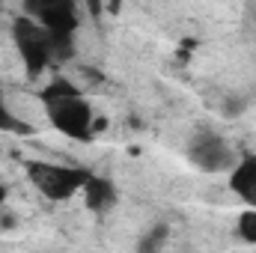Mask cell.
Listing matches in <instances>:
<instances>
[{
  "label": "cell",
  "instance_id": "6da1fadb",
  "mask_svg": "<svg viewBox=\"0 0 256 253\" xmlns=\"http://www.w3.org/2000/svg\"><path fill=\"white\" fill-rule=\"evenodd\" d=\"M12 39H15V48L33 78L39 72H45L51 63L72 57V36L51 33L48 27H42L30 15H18L12 21Z\"/></svg>",
  "mask_w": 256,
  "mask_h": 253
},
{
  "label": "cell",
  "instance_id": "7a4b0ae2",
  "mask_svg": "<svg viewBox=\"0 0 256 253\" xmlns=\"http://www.w3.org/2000/svg\"><path fill=\"white\" fill-rule=\"evenodd\" d=\"M42 102H45V114L51 126L60 134L74 137V140H86L92 134V108L72 80L66 78L51 80L48 90L42 92Z\"/></svg>",
  "mask_w": 256,
  "mask_h": 253
},
{
  "label": "cell",
  "instance_id": "3957f363",
  "mask_svg": "<svg viewBox=\"0 0 256 253\" xmlns=\"http://www.w3.org/2000/svg\"><path fill=\"white\" fill-rule=\"evenodd\" d=\"M30 182L42 190L48 200H68L86 182V170L80 167H66V164H30Z\"/></svg>",
  "mask_w": 256,
  "mask_h": 253
},
{
  "label": "cell",
  "instance_id": "277c9868",
  "mask_svg": "<svg viewBox=\"0 0 256 253\" xmlns=\"http://www.w3.org/2000/svg\"><path fill=\"white\" fill-rule=\"evenodd\" d=\"M188 158L202 173H224V170H232L236 161H238L232 146L220 134H212V131H196L194 134L191 143H188Z\"/></svg>",
  "mask_w": 256,
  "mask_h": 253
},
{
  "label": "cell",
  "instance_id": "5b68a950",
  "mask_svg": "<svg viewBox=\"0 0 256 253\" xmlns=\"http://www.w3.org/2000/svg\"><path fill=\"white\" fill-rule=\"evenodd\" d=\"M24 15H30L51 33L63 36H72L80 24L78 0H24Z\"/></svg>",
  "mask_w": 256,
  "mask_h": 253
},
{
  "label": "cell",
  "instance_id": "8992f818",
  "mask_svg": "<svg viewBox=\"0 0 256 253\" xmlns=\"http://www.w3.org/2000/svg\"><path fill=\"white\" fill-rule=\"evenodd\" d=\"M230 188L236 190L242 202L256 208V158L236 161V167L230 170Z\"/></svg>",
  "mask_w": 256,
  "mask_h": 253
},
{
  "label": "cell",
  "instance_id": "52a82bcc",
  "mask_svg": "<svg viewBox=\"0 0 256 253\" xmlns=\"http://www.w3.org/2000/svg\"><path fill=\"white\" fill-rule=\"evenodd\" d=\"M80 194H84V202H86L90 212H108V208H114V202H116V188H114V182H108V179H102V176H86Z\"/></svg>",
  "mask_w": 256,
  "mask_h": 253
},
{
  "label": "cell",
  "instance_id": "ba28073f",
  "mask_svg": "<svg viewBox=\"0 0 256 253\" xmlns=\"http://www.w3.org/2000/svg\"><path fill=\"white\" fill-rule=\"evenodd\" d=\"M167 236H170V230H167V226H155V230H149V232L137 242V250H143V253L158 250V248L167 242Z\"/></svg>",
  "mask_w": 256,
  "mask_h": 253
},
{
  "label": "cell",
  "instance_id": "9c48e42d",
  "mask_svg": "<svg viewBox=\"0 0 256 253\" xmlns=\"http://www.w3.org/2000/svg\"><path fill=\"white\" fill-rule=\"evenodd\" d=\"M238 236H242L248 244H256V208L254 206L238 214Z\"/></svg>",
  "mask_w": 256,
  "mask_h": 253
},
{
  "label": "cell",
  "instance_id": "30bf717a",
  "mask_svg": "<svg viewBox=\"0 0 256 253\" xmlns=\"http://www.w3.org/2000/svg\"><path fill=\"white\" fill-rule=\"evenodd\" d=\"M0 131H24V126L15 120V114L3 104V92H0Z\"/></svg>",
  "mask_w": 256,
  "mask_h": 253
},
{
  "label": "cell",
  "instance_id": "8fae6325",
  "mask_svg": "<svg viewBox=\"0 0 256 253\" xmlns=\"http://www.w3.org/2000/svg\"><path fill=\"white\" fill-rule=\"evenodd\" d=\"M84 3H86V9H90L92 15H98V12H102V6H104V0H84Z\"/></svg>",
  "mask_w": 256,
  "mask_h": 253
},
{
  "label": "cell",
  "instance_id": "7c38bea8",
  "mask_svg": "<svg viewBox=\"0 0 256 253\" xmlns=\"http://www.w3.org/2000/svg\"><path fill=\"white\" fill-rule=\"evenodd\" d=\"M3 206H6V188L0 185V208H3Z\"/></svg>",
  "mask_w": 256,
  "mask_h": 253
},
{
  "label": "cell",
  "instance_id": "4fadbf2b",
  "mask_svg": "<svg viewBox=\"0 0 256 253\" xmlns=\"http://www.w3.org/2000/svg\"><path fill=\"white\" fill-rule=\"evenodd\" d=\"M0 92H3V90H0Z\"/></svg>",
  "mask_w": 256,
  "mask_h": 253
}]
</instances>
